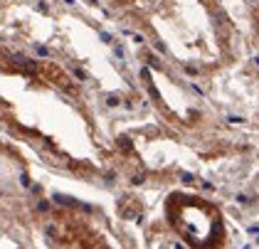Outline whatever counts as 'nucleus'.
I'll list each match as a JSON object with an SVG mask.
<instances>
[{"label": "nucleus", "instance_id": "obj_1", "mask_svg": "<svg viewBox=\"0 0 259 249\" xmlns=\"http://www.w3.org/2000/svg\"><path fill=\"white\" fill-rule=\"evenodd\" d=\"M237 202H239V205H249L252 200H249V197H247L244 192H239V195H237Z\"/></svg>", "mask_w": 259, "mask_h": 249}, {"label": "nucleus", "instance_id": "obj_2", "mask_svg": "<svg viewBox=\"0 0 259 249\" xmlns=\"http://www.w3.org/2000/svg\"><path fill=\"white\" fill-rule=\"evenodd\" d=\"M227 121H229V123H244L242 116H227Z\"/></svg>", "mask_w": 259, "mask_h": 249}, {"label": "nucleus", "instance_id": "obj_3", "mask_svg": "<svg viewBox=\"0 0 259 249\" xmlns=\"http://www.w3.org/2000/svg\"><path fill=\"white\" fill-rule=\"evenodd\" d=\"M254 62H257V67H259V57H254Z\"/></svg>", "mask_w": 259, "mask_h": 249}]
</instances>
